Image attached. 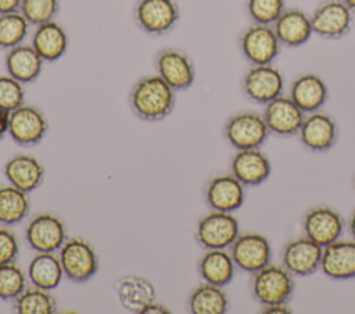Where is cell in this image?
Wrapping results in <instances>:
<instances>
[{
	"label": "cell",
	"mask_w": 355,
	"mask_h": 314,
	"mask_svg": "<svg viewBox=\"0 0 355 314\" xmlns=\"http://www.w3.org/2000/svg\"><path fill=\"white\" fill-rule=\"evenodd\" d=\"M282 46L300 47L313 35L311 15L300 8H287L272 25Z\"/></svg>",
	"instance_id": "cell-21"
},
{
	"label": "cell",
	"mask_w": 355,
	"mask_h": 314,
	"mask_svg": "<svg viewBox=\"0 0 355 314\" xmlns=\"http://www.w3.org/2000/svg\"><path fill=\"white\" fill-rule=\"evenodd\" d=\"M288 97L305 112L320 111L329 97V90L324 80L312 72L297 76L291 86Z\"/></svg>",
	"instance_id": "cell-24"
},
{
	"label": "cell",
	"mask_w": 355,
	"mask_h": 314,
	"mask_svg": "<svg viewBox=\"0 0 355 314\" xmlns=\"http://www.w3.org/2000/svg\"><path fill=\"white\" fill-rule=\"evenodd\" d=\"M198 274L204 282L225 288L236 274V264L226 249H207L197 264Z\"/></svg>",
	"instance_id": "cell-26"
},
{
	"label": "cell",
	"mask_w": 355,
	"mask_h": 314,
	"mask_svg": "<svg viewBox=\"0 0 355 314\" xmlns=\"http://www.w3.org/2000/svg\"><path fill=\"white\" fill-rule=\"evenodd\" d=\"M4 62L7 73L26 84L35 82L40 76L44 59L37 54L32 44L22 43L8 50Z\"/></svg>",
	"instance_id": "cell-25"
},
{
	"label": "cell",
	"mask_w": 355,
	"mask_h": 314,
	"mask_svg": "<svg viewBox=\"0 0 355 314\" xmlns=\"http://www.w3.org/2000/svg\"><path fill=\"white\" fill-rule=\"evenodd\" d=\"M320 271L331 279L355 278V239H337L323 248Z\"/></svg>",
	"instance_id": "cell-20"
},
{
	"label": "cell",
	"mask_w": 355,
	"mask_h": 314,
	"mask_svg": "<svg viewBox=\"0 0 355 314\" xmlns=\"http://www.w3.org/2000/svg\"><path fill=\"white\" fill-rule=\"evenodd\" d=\"M140 314H171V310L165 304L153 300L141 310Z\"/></svg>",
	"instance_id": "cell-38"
},
{
	"label": "cell",
	"mask_w": 355,
	"mask_h": 314,
	"mask_svg": "<svg viewBox=\"0 0 355 314\" xmlns=\"http://www.w3.org/2000/svg\"><path fill=\"white\" fill-rule=\"evenodd\" d=\"M305 115L288 95L283 94L268 102L262 112L269 133L282 137L298 134Z\"/></svg>",
	"instance_id": "cell-17"
},
{
	"label": "cell",
	"mask_w": 355,
	"mask_h": 314,
	"mask_svg": "<svg viewBox=\"0 0 355 314\" xmlns=\"http://www.w3.org/2000/svg\"><path fill=\"white\" fill-rule=\"evenodd\" d=\"M180 18L175 0H139L135 7V19L139 28L153 36L171 32Z\"/></svg>",
	"instance_id": "cell-9"
},
{
	"label": "cell",
	"mask_w": 355,
	"mask_h": 314,
	"mask_svg": "<svg viewBox=\"0 0 355 314\" xmlns=\"http://www.w3.org/2000/svg\"><path fill=\"white\" fill-rule=\"evenodd\" d=\"M58 257L62 266L64 275L72 282L82 284L93 278L98 271V256L93 245L79 237L67 238Z\"/></svg>",
	"instance_id": "cell-3"
},
{
	"label": "cell",
	"mask_w": 355,
	"mask_h": 314,
	"mask_svg": "<svg viewBox=\"0 0 355 314\" xmlns=\"http://www.w3.org/2000/svg\"><path fill=\"white\" fill-rule=\"evenodd\" d=\"M22 0H0V14L19 11Z\"/></svg>",
	"instance_id": "cell-40"
},
{
	"label": "cell",
	"mask_w": 355,
	"mask_h": 314,
	"mask_svg": "<svg viewBox=\"0 0 355 314\" xmlns=\"http://www.w3.org/2000/svg\"><path fill=\"white\" fill-rule=\"evenodd\" d=\"M4 176L11 185L29 194L42 185L44 166L32 155L18 154L6 162Z\"/></svg>",
	"instance_id": "cell-23"
},
{
	"label": "cell",
	"mask_w": 355,
	"mask_h": 314,
	"mask_svg": "<svg viewBox=\"0 0 355 314\" xmlns=\"http://www.w3.org/2000/svg\"><path fill=\"white\" fill-rule=\"evenodd\" d=\"M31 210L28 192L8 184L0 187V224L15 225L24 221Z\"/></svg>",
	"instance_id": "cell-30"
},
{
	"label": "cell",
	"mask_w": 355,
	"mask_h": 314,
	"mask_svg": "<svg viewBox=\"0 0 355 314\" xmlns=\"http://www.w3.org/2000/svg\"><path fill=\"white\" fill-rule=\"evenodd\" d=\"M25 238L35 252H58L67 241L64 221L51 213L36 214L26 225Z\"/></svg>",
	"instance_id": "cell-12"
},
{
	"label": "cell",
	"mask_w": 355,
	"mask_h": 314,
	"mask_svg": "<svg viewBox=\"0 0 355 314\" xmlns=\"http://www.w3.org/2000/svg\"><path fill=\"white\" fill-rule=\"evenodd\" d=\"M251 292L261 306L288 303L294 292V275L283 264L269 263L252 274Z\"/></svg>",
	"instance_id": "cell-2"
},
{
	"label": "cell",
	"mask_w": 355,
	"mask_h": 314,
	"mask_svg": "<svg viewBox=\"0 0 355 314\" xmlns=\"http://www.w3.org/2000/svg\"><path fill=\"white\" fill-rule=\"evenodd\" d=\"M323 248L302 235L288 241L282 250V264L294 277H308L320 270Z\"/></svg>",
	"instance_id": "cell-14"
},
{
	"label": "cell",
	"mask_w": 355,
	"mask_h": 314,
	"mask_svg": "<svg viewBox=\"0 0 355 314\" xmlns=\"http://www.w3.org/2000/svg\"><path fill=\"white\" fill-rule=\"evenodd\" d=\"M205 201L211 210L233 213L245 201V185L232 173L215 176L205 187Z\"/></svg>",
	"instance_id": "cell-18"
},
{
	"label": "cell",
	"mask_w": 355,
	"mask_h": 314,
	"mask_svg": "<svg viewBox=\"0 0 355 314\" xmlns=\"http://www.w3.org/2000/svg\"><path fill=\"white\" fill-rule=\"evenodd\" d=\"M348 230L352 235V239H355V210L352 212L351 217H349V221H348Z\"/></svg>",
	"instance_id": "cell-42"
},
{
	"label": "cell",
	"mask_w": 355,
	"mask_h": 314,
	"mask_svg": "<svg viewBox=\"0 0 355 314\" xmlns=\"http://www.w3.org/2000/svg\"><path fill=\"white\" fill-rule=\"evenodd\" d=\"M240 50L250 65L273 64L282 44L272 25L252 24L240 36Z\"/></svg>",
	"instance_id": "cell-6"
},
{
	"label": "cell",
	"mask_w": 355,
	"mask_h": 314,
	"mask_svg": "<svg viewBox=\"0 0 355 314\" xmlns=\"http://www.w3.org/2000/svg\"><path fill=\"white\" fill-rule=\"evenodd\" d=\"M272 172L269 158L261 148L237 149L230 160V173L245 187H258Z\"/></svg>",
	"instance_id": "cell-19"
},
{
	"label": "cell",
	"mask_w": 355,
	"mask_h": 314,
	"mask_svg": "<svg viewBox=\"0 0 355 314\" xmlns=\"http://www.w3.org/2000/svg\"><path fill=\"white\" fill-rule=\"evenodd\" d=\"M187 306L193 314H225L229 308V299L222 286L202 281L190 293Z\"/></svg>",
	"instance_id": "cell-29"
},
{
	"label": "cell",
	"mask_w": 355,
	"mask_h": 314,
	"mask_svg": "<svg viewBox=\"0 0 355 314\" xmlns=\"http://www.w3.org/2000/svg\"><path fill=\"white\" fill-rule=\"evenodd\" d=\"M115 290L121 306L136 314H140L157 296L154 284L140 274L122 275L115 284Z\"/></svg>",
	"instance_id": "cell-22"
},
{
	"label": "cell",
	"mask_w": 355,
	"mask_h": 314,
	"mask_svg": "<svg viewBox=\"0 0 355 314\" xmlns=\"http://www.w3.org/2000/svg\"><path fill=\"white\" fill-rule=\"evenodd\" d=\"M49 130V123L43 112L33 105H21L10 112L8 134L21 147L39 144Z\"/></svg>",
	"instance_id": "cell-11"
},
{
	"label": "cell",
	"mask_w": 355,
	"mask_h": 314,
	"mask_svg": "<svg viewBox=\"0 0 355 314\" xmlns=\"http://www.w3.org/2000/svg\"><path fill=\"white\" fill-rule=\"evenodd\" d=\"M337 136L338 127L336 120L322 111L306 113L298 131L300 142L304 148L316 154L331 149L337 141Z\"/></svg>",
	"instance_id": "cell-16"
},
{
	"label": "cell",
	"mask_w": 355,
	"mask_h": 314,
	"mask_svg": "<svg viewBox=\"0 0 355 314\" xmlns=\"http://www.w3.org/2000/svg\"><path fill=\"white\" fill-rule=\"evenodd\" d=\"M284 77L273 65H251L243 77V91L248 100L266 105L283 94Z\"/></svg>",
	"instance_id": "cell-10"
},
{
	"label": "cell",
	"mask_w": 355,
	"mask_h": 314,
	"mask_svg": "<svg viewBox=\"0 0 355 314\" xmlns=\"http://www.w3.org/2000/svg\"><path fill=\"white\" fill-rule=\"evenodd\" d=\"M24 101H25L24 83L14 79L8 73L1 75L0 76V109L10 113L11 111L24 105Z\"/></svg>",
	"instance_id": "cell-36"
},
{
	"label": "cell",
	"mask_w": 355,
	"mask_h": 314,
	"mask_svg": "<svg viewBox=\"0 0 355 314\" xmlns=\"http://www.w3.org/2000/svg\"><path fill=\"white\" fill-rule=\"evenodd\" d=\"M60 11V0H22L19 12L31 25L54 21Z\"/></svg>",
	"instance_id": "cell-34"
},
{
	"label": "cell",
	"mask_w": 355,
	"mask_h": 314,
	"mask_svg": "<svg viewBox=\"0 0 355 314\" xmlns=\"http://www.w3.org/2000/svg\"><path fill=\"white\" fill-rule=\"evenodd\" d=\"M8 112L0 109V141L4 138L6 134H8Z\"/></svg>",
	"instance_id": "cell-41"
},
{
	"label": "cell",
	"mask_w": 355,
	"mask_h": 314,
	"mask_svg": "<svg viewBox=\"0 0 355 314\" xmlns=\"http://www.w3.org/2000/svg\"><path fill=\"white\" fill-rule=\"evenodd\" d=\"M240 234L239 220L233 213L211 210L196 227V241L202 249H227Z\"/></svg>",
	"instance_id": "cell-4"
},
{
	"label": "cell",
	"mask_w": 355,
	"mask_h": 314,
	"mask_svg": "<svg viewBox=\"0 0 355 314\" xmlns=\"http://www.w3.org/2000/svg\"><path fill=\"white\" fill-rule=\"evenodd\" d=\"M31 24L19 12L0 14V48L10 50L22 44L28 36Z\"/></svg>",
	"instance_id": "cell-32"
},
{
	"label": "cell",
	"mask_w": 355,
	"mask_h": 314,
	"mask_svg": "<svg viewBox=\"0 0 355 314\" xmlns=\"http://www.w3.org/2000/svg\"><path fill=\"white\" fill-rule=\"evenodd\" d=\"M64 277L58 255L53 252H36L28 267V279L33 286L53 290Z\"/></svg>",
	"instance_id": "cell-28"
},
{
	"label": "cell",
	"mask_w": 355,
	"mask_h": 314,
	"mask_svg": "<svg viewBox=\"0 0 355 314\" xmlns=\"http://www.w3.org/2000/svg\"><path fill=\"white\" fill-rule=\"evenodd\" d=\"M129 104L139 119L159 122L172 113L176 91L159 75L143 76L133 84Z\"/></svg>",
	"instance_id": "cell-1"
},
{
	"label": "cell",
	"mask_w": 355,
	"mask_h": 314,
	"mask_svg": "<svg viewBox=\"0 0 355 314\" xmlns=\"http://www.w3.org/2000/svg\"><path fill=\"white\" fill-rule=\"evenodd\" d=\"M343 1L351 8L352 12H355V0H343Z\"/></svg>",
	"instance_id": "cell-43"
},
{
	"label": "cell",
	"mask_w": 355,
	"mask_h": 314,
	"mask_svg": "<svg viewBox=\"0 0 355 314\" xmlns=\"http://www.w3.org/2000/svg\"><path fill=\"white\" fill-rule=\"evenodd\" d=\"M304 235L322 248L341 238L345 230L343 216L330 206L311 207L302 219Z\"/></svg>",
	"instance_id": "cell-13"
},
{
	"label": "cell",
	"mask_w": 355,
	"mask_h": 314,
	"mask_svg": "<svg viewBox=\"0 0 355 314\" xmlns=\"http://www.w3.org/2000/svg\"><path fill=\"white\" fill-rule=\"evenodd\" d=\"M19 256L18 237L7 225L0 227V266L15 263Z\"/></svg>",
	"instance_id": "cell-37"
},
{
	"label": "cell",
	"mask_w": 355,
	"mask_h": 314,
	"mask_svg": "<svg viewBox=\"0 0 355 314\" xmlns=\"http://www.w3.org/2000/svg\"><path fill=\"white\" fill-rule=\"evenodd\" d=\"M354 12L343 0H324L311 15L313 33L329 40L344 37L352 28Z\"/></svg>",
	"instance_id": "cell-8"
},
{
	"label": "cell",
	"mask_w": 355,
	"mask_h": 314,
	"mask_svg": "<svg viewBox=\"0 0 355 314\" xmlns=\"http://www.w3.org/2000/svg\"><path fill=\"white\" fill-rule=\"evenodd\" d=\"M262 313H265V314H288V313H291V308H290L288 303H277V304L262 306Z\"/></svg>",
	"instance_id": "cell-39"
},
{
	"label": "cell",
	"mask_w": 355,
	"mask_h": 314,
	"mask_svg": "<svg viewBox=\"0 0 355 314\" xmlns=\"http://www.w3.org/2000/svg\"><path fill=\"white\" fill-rule=\"evenodd\" d=\"M31 44L44 62H54L67 53L68 35L58 22L50 21L36 26Z\"/></svg>",
	"instance_id": "cell-27"
},
{
	"label": "cell",
	"mask_w": 355,
	"mask_h": 314,
	"mask_svg": "<svg viewBox=\"0 0 355 314\" xmlns=\"http://www.w3.org/2000/svg\"><path fill=\"white\" fill-rule=\"evenodd\" d=\"M284 10V0H247V12L254 24L273 25Z\"/></svg>",
	"instance_id": "cell-35"
},
{
	"label": "cell",
	"mask_w": 355,
	"mask_h": 314,
	"mask_svg": "<svg viewBox=\"0 0 355 314\" xmlns=\"http://www.w3.org/2000/svg\"><path fill=\"white\" fill-rule=\"evenodd\" d=\"M223 134L227 142L236 149H250L261 148L270 133L262 113L244 111L227 119Z\"/></svg>",
	"instance_id": "cell-5"
},
{
	"label": "cell",
	"mask_w": 355,
	"mask_h": 314,
	"mask_svg": "<svg viewBox=\"0 0 355 314\" xmlns=\"http://www.w3.org/2000/svg\"><path fill=\"white\" fill-rule=\"evenodd\" d=\"M28 285V274L17 264L7 263L0 266V300H14Z\"/></svg>",
	"instance_id": "cell-33"
},
{
	"label": "cell",
	"mask_w": 355,
	"mask_h": 314,
	"mask_svg": "<svg viewBox=\"0 0 355 314\" xmlns=\"http://www.w3.org/2000/svg\"><path fill=\"white\" fill-rule=\"evenodd\" d=\"M155 69L175 91H183L193 86L196 68L191 58L176 48H164L155 55Z\"/></svg>",
	"instance_id": "cell-15"
},
{
	"label": "cell",
	"mask_w": 355,
	"mask_h": 314,
	"mask_svg": "<svg viewBox=\"0 0 355 314\" xmlns=\"http://www.w3.org/2000/svg\"><path fill=\"white\" fill-rule=\"evenodd\" d=\"M229 252L236 267L248 274L257 273L272 260L270 241L263 234L255 231L240 232L230 245Z\"/></svg>",
	"instance_id": "cell-7"
},
{
	"label": "cell",
	"mask_w": 355,
	"mask_h": 314,
	"mask_svg": "<svg viewBox=\"0 0 355 314\" xmlns=\"http://www.w3.org/2000/svg\"><path fill=\"white\" fill-rule=\"evenodd\" d=\"M12 302L14 311L18 314H53L57 311V302L51 290L37 286L26 288Z\"/></svg>",
	"instance_id": "cell-31"
}]
</instances>
